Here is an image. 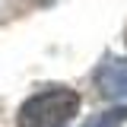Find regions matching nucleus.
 <instances>
[{
  "mask_svg": "<svg viewBox=\"0 0 127 127\" xmlns=\"http://www.w3.org/2000/svg\"><path fill=\"white\" fill-rule=\"evenodd\" d=\"M95 89L105 98H127V61L124 57H105L95 70Z\"/></svg>",
  "mask_w": 127,
  "mask_h": 127,
  "instance_id": "2",
  "label": "nucleus"
},
{
  "mask_svg": "<svg viewBox=\"0 0 127 127\" xmlns=\"http://www.w3.org/2000/svg\"><path fill=\"white\" fill-rule=\"evenodd\" d=\"M76 111H79V92L76 89L48 86V89L29 95L19 105L16 127H64L73 121Z\"/></svg>",
  "mask_w": 127,
  "mask_h": 127,
  "instance_id": "1",
  "label": "nucleus"
},
{
  "mask_svg": "<svg viewBox=\"0 0 127 127\" xmlns=\"http://www.w3.org/2000/svg\"><path fill=\"white\" fill-rule=\"evenodd\" d=\"M124 41H127V29H124Z\"/></svg>",
  "mask_w": 127,
  "mask_h": 127,
  "instance_id": "4",
  "label": "nucleus"
},
{
  "mask_svg": "<svg viewBox=\"0 0 127 127\" xmlns=\"http://www.w3.org/2000/svg\"><path fill=\"white\" fill-rule=\"evenodd\" d=\"M124 124H127V105H114V108H108V111L92 114L83 127H124Z\"/></svg>",
  "mask_w": 127,
  "mask_h": 127,
  "instance_id": "3",
  "label": "nucleus"
}]
</instances>
